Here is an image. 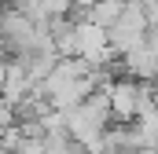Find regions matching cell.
Wrapping results in <instances>:
<instances>
[{"mask_svg": "<svg viewBox=\"0 0 158 154\" xmlns=\"http://www.w3.org/2000/svg\"><path fill=\"white\" fill-rule=\"evenodd\" d=\"M147 18H143V11H140V4L136 0H129L125 4V11L118 15V22L107 30V40H110V48L125 55V51H132V48H140L143 40H147Z\"/></svg>", "mask_w": 158, "mask_h": 154, "instance_id": "6da1fadb", "label": "cell"}, {"mask_svg": "<svg viewBox=\"0 0 158 154\" xmlns=\"http://www.w3.org/2000/svg\"><path fill=\"white\" fill-rule=\"evenodd\" d=\"M125 70H129V77H136V81H155L158 77V51H151L147 40H143L140 48L125 51Z\"/></svg>", "mask_w": 158, "mask_h": 154, "instance_id": "3957f363", "label": "cell"}, {"mask_svg": "<svg viewBox=\"0 0 158 154\" xmlns=\"http://www.w3.org/2000/svg\"><path fill=\"white\" fill-rule=\"evenodd\" d=\"M136 4H140V11H143L147 26H158V0H136Z\"/></svg>", "mask_w": 158, "mask_h": 154, "instance_id": "5b68a950", "label": "cell"}, {"mask_svg": "<svg viewBox=\"0 0 158 154\" xmlns=\"http://www.w3.org/2000/svg\"><path fill=\"white\" fill-rule=\"evenodd\" d=\"M125 4L129 0H96L88 11H85V18H92L96 26H103V30H110L114 22H118V15L125 11Z\"/></svg>", "mask_w": 158, "mask_h": 154, "instance_id": "277c9868", "label": "cell"}, {"mask_svg": "<svg viewBox=\"0 0 158 154\" xmlns=\"http://www.w3.org/2000/svg\"><path fill=\"white\" fill-rule=\"evenodd\" d=\"M0 4H4V0H0Z\"/></svg>", "mask_w": 158, "mask_h": 154, "instance_id": "8992f818", "label": "cell"}, {"mask_svg": "<svg viewBox=\"0 0 158 154\" xmlns=\"http://www.w3.org/2000/svg\"><path fill=\"white\" fill-rule=\"evenodd\" d=\"M107 95H110V114L121 121H136L140 110H147L155 99H151V88L147 84H136V81H110L107 84Z\"/></svg>", "mask_w": 158, "mask_h": 154, "instance_id": "7a4b0ae2", "label": "cell"}]
</instances>
